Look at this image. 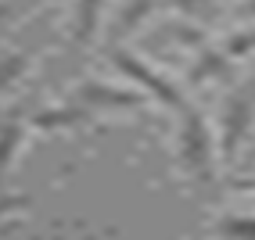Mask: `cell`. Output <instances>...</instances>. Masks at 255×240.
I'll return each instance as SVG.
<instances>
[{
	"label": "cell",
	"instance_id": "1",
	"mask_svg": "<svg viewBox=\"0 0 255 240\" xmlns=\"http://www.w3.org/2000/svg\"><path fill=\"white\" fill-rule=\"evenodd\" d=\"M180 158L187 165V172L201 183L216 179V147H212V133L209 122L198 108L183 104L180 108Z\"/></svg>",
	"mask_w": 255,
	"mask_h": 240
},
{
	"label": "cell",
	"instance_id": "2",
	"mask_svg": "<svg viewBox=\"0 0 255 240\" xmlns=\"http://www.w3.org/2000/svg\"><path fill=\"white\" fill-rule=\"evenodd\" d=\"M255 122V79L241 82L223 104V122H219V151H223V161H234L237 147L245 144V136Z\"/></svg>",
	"mask_w": 255,
	"mask_h": 240
},
{
	"label": "cell",
	"instance_id": "3",
	"mask_svg": "<svg viewBox=\"0 0 255 240\" xmlns=\"http://www.w3.org/2000/svg\"><path fill=\"white\" fill-rule=\"evenodd\" d=\"M112 61H115V68H119L123 76H129L133 82H140V86H144V93H147V97H155V100H162L165 108L180 111V108L187 104V100H183V93L173 86V82H169L165 76H158L151 65H144L140 58H133L129 50H112Z\"/></svg>",
	"mask_w": 255,
	"mask_h": 240
},
{
	"label": "cell",
	"instance_id": "4",
	"mask_svg": "<svg viewBox=\"0 0 255 240\" xmlns=\"http://www.w3.org/2000/svg\"><path fill=\"white\" fill-rule=\"evenodd\" d=\"M69 100H76V104L90 108V111H105V108H140L147 97L137 90H115L108 82H83Z\"/></svg>",
	"mask_w": 255,
	"mask_h": 240
},
{
	"label": "cell",
	"instance_id": "5",
	"mask_svg": "<svg viewBox=\"0 0 255 240\" xmlns=\"http://www.w3.org/2000/svg\"><path fill=\"white\" fill-rule=\"evenodd\" d=\"M90 118H94L90 108L76 104V100H65L61 108L40 111L36 118H32V126H36V129H79V126H87Z\"/></svg>",
	"mask_w": 255,
	"mask_h": 240
},
{
	"label": "cell",
	"instance_id": "6",
	"mask_svg": "<svg viewBox=\"0 0 255 240\" xmlns=\"http://www.w3.org/2000/svg\"><path fill=\"white\" fill-rule=\"evenodd\" d=\"M22 144H25V122L18 115L4 118V122H0V190H4L7 172L14 165V154L22 151Z\"/></svg>",
	"mask_w": 255,
	"mask_h": 240
},
{
	"label": "cell",
	"instance_id": "7",
	"mask_svg": "<svg viewBox=\"0 0 255 240\" xmlns=\"http://www.w3.org/2000/svg\"><path fill=\"white\" fill-rule=\"evenodd\" d=\"M101 11H105V0H76V32H72L76 47H87L97 36Z\"/></svg>",
	"mask_w": 255,
	"mask_h": 240
},
{
	"label": "cell",
	"instance_id": "8",
	"mask_svg": "<svg viewBox=\"0 0 255 240\" xmlns=\"http://www.w3.org/2000/svg\"><path fill=\"white\" fill-rule=\"evenodd\" d=\"M223 72H230V58H227V54H223L219 47H205V50H201V58H198V61L191 65V72H187V79H191L194 86H198V82L219 79Z\"/></svg>",
	"mask_w": 255,
	"mask_h": 240
},
{
	"label": "cell",
	"instance_id": "9",
	"mask_svg": "<svg viewBox=\"0 0 255 240\" xmlns=\"http://www.w3.org/2000/svg\"><path fill=\"white\" fill-rule=\"evenodd\" d=\"M29 61H32L29 50H14V54H4V58H0V93H7L14 82L25 76Z\"/></svg>",
	"mask_w": 255,
	"mask_h": 240
},
{
	"label": "cell",
	"instance_id": "10",
	"mask_svg": "<svg viewBox=\"0 0 255 240\" xmlns=\"http://www.w3.org/2000/svg\"><path fill=\"white\" fill-rule=\"evenodd\" d=\"M183 18H198V22H212L216 18V0H169Z\"/></svg>",
	"mask_w": 255,
	"mask_h": 240
},
{
	"label": "cell",
	"instance_id": "11",
	"mask_svg": "<svg viewBox=\"0 0 255 240\" xmlns=\"http://www.w3.org/2000/svg\"><path fill=\"white\" fill-rule=\"evenodd\" d=\"M219 50H223V54H227L230 61H237V58L252 54V50H255V25H252V29H241V32H234V36H230L223 47H219Z\"/></svg>",
	"mask_w": 255,
	"mask_h": 240
},
{
	"label": "cell",
	"instance_id": "12",
	"mask_svg": "<svg viewBox=\"0 0 255 240\" xmlns=\"http://www.w3.org/2000/svg\"><path fill=\"white\" fill-rule=\"evenodd\" d=\"M216 233H223V237H255V215L252 219L248 215H230L216 226Z\"/></svg>",
	"mask_w": 255,
	"mask_h": 240
},
{
	"label": "cell",
	"instance_id": "13",
	"mask_svg": "<svg viewBox=\"0 0 255 240\" xmlns=\"http://www.w3.org/2000/svg\"><path fill=\"white\" fill-rule=\"evenodd\" d=\"M29 197L25 194H7V190H0V219L4 215H14V212H25L29 208Z\"/></svg>",
	"mask_w": 255,
	"mask_h": 240
},
{
	"label": "cell",
	"instance_id": "14",
	"mask_svg": "<svg viewBox=\"0 0 255 240\" xmlns=\"http://www.w3.org/2000/svg\"><path fill=\"white\" fill-rule=\"evenodd\" d=\"M14 7H18L14 0H0V29H4V25L14 18Z\"/></svg>",
	"mask_w": 255,
	"mask_h": 240
},
{
	"label": "cell",
	"instance_id": "15",
	"mask_svg": "<svg viewBox=\"0 0 255 240\" xmlns=\"http://www.w3.org/2000/svg\"><path fill=\"white\" fill-rule=\"evenodd\" d=\"M237 14H241V18H248V22H255V0H245V4L237 7Z\"/></svg>",
	"mask_w": 255,
	"mask_h": 240
},
{
	"label": "cell",
	"instance_id": "16",
	"mask_svg": "<svg viewBox=\"0 0 255 240\" xmlns=\"http://www.w3.org/2000/svg\"><path fill=\"white\" fill-rule=\"evenodd\" d=\"M230 190H248V194H255V179H234Z\"/></svg>",
	"mask_w": 255,
	"mask_h": 240
}]
</instances>
